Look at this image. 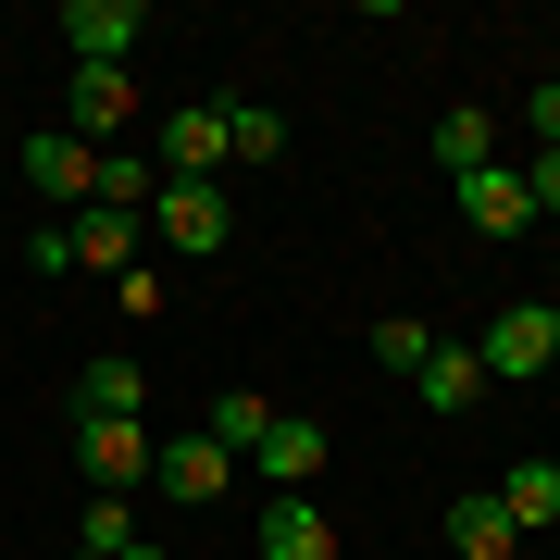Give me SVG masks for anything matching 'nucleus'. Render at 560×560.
Segmentation results:
<instances>
[{
	"instance_id": "f8f14e48",
	"label": "nucleus",
	"mask_w": 560,
	"mask_h": 560,
	"mask_svg": "<svg viewBox=\"0 0 560 560\" xmlns=\"http://www.w3.org/2000/svg\"><path fill=\"white\" fill-rule=\"evenodd\" d=\"M75 423H150V374H138L125 349H101V361L75 374Z\"/></svg>"
},
{
	"instance_id": "412c9836",
	"label": "nucleus",
	"mask_w": 560,
	"mask_h": 560,
	"mask_svg": "<svg viewBox=\"0 0 560 560\" xmlns=\"http://www.w3.org/2000/svg\"><path fill=\"white\" fill-rule=\"evenodd\" d=\"M25 275H50V287L75 275V224H25Z\"/></svg>"
},
{
	"instance_id": "a211bd4d",
	"label": "nucleus",
	"mask_w": 560,
	"mask_h": 560,
	"mask_svg": "<svg viewBox=\"0 0 560 560\" xmlns=\"http://www.w3.org/2000/svg\"><path fill=\"white\" fill-rule=\"evenodd\" d=\"M523 536H511V511L499 499H486V486H474V499H448V560H511Z\"/></svg>"
},
{
	"instance_id": "f257e3e1",
	"label": "nucleus",
	"mask_w": 560,
	"mask_h": 560,
	"mask_svg": "<svg viewBox=\"0 0 560 560\" xmlns=\"http://www.w3.org/2000/svg\"><path fill=\"white\" fill-rule=\"evenodd\" d=\"M474 361H486V386H536L560 361V300H499L486 337H474Z\"/></svg>"
},
{
	"instance_id": "7ed1b4c3",
	"label": "nucleus",
	"mask_w": 560,
	"mask_h": 560,
	"mask_svg": "<svg viewBox=\"0 0 560 560\" xmlns=\"http://www.w3.org/2000/svg\"><path fill=\"white\" fill-rule=\"evenodd\" d=\"M13 175L50 200V224H75L88 200H101V150H88V138H62V125H38V138L13 150Z\"/></svg>"
},
{
	"instance_id": "ddd939ff",
	"label": "nucleus",
	"mask_w": 560,
	"mask_h": 560,
	"mask_svg": "<svg viewBox=\"0 0 560 560\" xmlns=\"http://www.w3.org/2000/svg\"><path fill=\"white\" fill-rule=\"evenodd\" d=\"M460 224H474V237H523V224H536V187H523L511 162H486V175H460Z\"/></svg>"
},
{
	"instance_id": "0eeeda50",
	"label": "nucleus",
	"mask_w": 560,
	"mask_h": 560,
	"mask_svg": "<svg viewBox=\"0 0 560 560\" xmlns=\"http://www.w3.org/2000/svg\"><path fill=\"white\" fill-rule=\"evenodd\" d=\"M224 486H237V460H224L212 436H162V448H150V499H162V511H212Z\"/></svg>"
},
{
	"instance_id": "39448f33",
	"label": "nucleus",
	"mask_w": 560,
	"mask_h": 560,
	"mask_svg": "<svg viewBox=\"0 0 560 560\" xmlns=\"http://www.w3.org/2000/svg\"><path fill=\"white\" fill-rule=\"evenodd\" d=\"M125 125H138V75H125V62H75V88H62V138L113 150Z\"/></svg>"
},
{
	"instance_id": "5701e85b",
	"label": "nucleus",
	"mask_w": 560,
	"mask_h": 560,
	"mask_svg": "<svg viewBox=\"0 0 560 560\" xmlns=\"http://www.w3.org/2000/svg\"><path fill=\"white\" fill-rule=\"evenodd\" d=\"M113 312H138V324L162 312V261H138V275H113Z\"/></svg>"
},
{
	"instance_id": "a878e982",
	"label": "nucleus",
	"mask_w": 560,
	"mask_h": 560,
	"mask_svg": "<svg viewBox=\"0 0 560 560\" xmlns=\"http://www.w3.org/2000/svg\"><path fill=\"white\" fill-rule=\"evenodd\" d=\"M75 560H113V548H75Z\"/></svg>"
},
{
	"instance_id": "b1692460",
	"label": "nucleus",
	"mask_w": 560,
	"mask_h": 560,
	"mask_svg": "<svg viewBox=\"0 0 560 560\" xmlns=\"http://www.w3.org/2000/svg\"><path fill=\"white\" fill-rule=\"evenodd\" d=\"M523 187H536V224L560 212V150H536V162H523Z\"/></svg>"
},
{
	"instance_id": "f3484780",
	"label": "nucleus",
	"mask_w": 560,
	"mask_h": 560,
	"mask_svg": "<svg viewBox=\"0 0 560 560\" xmlns=\"http://www.w3.org/2000/svg\"><path fill=\"white\" fill-rule=\"evenodd\" d=\"M261 560H337L324 499H261Z\"/></svg>"
},
{
	"instance_id": "20e7f679",
	"label": "nucleus",
	"mask_w": 560,
	"mask_h": 560,
	"mask_svg": "<svg viewBox=\"0 0 560 560\" xmlns=\"http://www.w3.org/2000/svg\"><path fill=\"white\" fill-rule=\"evenodd\" d=\"M162 175H175V187H212L224 175V162H237V138H224V101H175V113H162Z\"/></svg>"
},
{
	"instance_id": "9d476101",
	"label": "nucleus",
	"mask_w": 560,
	"mask_h": 560,
	"mask_svg": "<svg viewBox=\"0 0 560 560\" xmlns=\"http://www.w3.org/2000/svg\"><path fill=\"white\" fill-rule=\"evenodd\" d=\"M150 38V0H62V50L75 62H125Z\"/></svg>"
},
{
	"instance_id": "4be33fe9",
	"label": "nucleus",
	"mask_w": 560,
	"mask_h": 560,
	"mask_svg": "<svg viewBox=\"0 0 560 560\" xmlns=\"http://www.w3.org/2000/svg\"><path fill=\"white\" fill-rule=\"evenodd\" d=\"M523 138H536V150H560V88H548V75L523 88Z\"/></svg>"
},
{
	"instance_id": "6ab92c4d",
	"label": "nucleus",
	"mask_w": 560,
	"mask_h": 560,
	"mask_svg": "<svg viewBox=\"0 0 560 560\" xmlns=\"http://www.w3.org/2000/svg\"><path fill=\"white\" fill-rule=\"evenodd\" d=\"M224 138H237V162H287V113L275 101H224Z\"/></svg>"
},
{
	"instance_id": "4468645a",
	"label": "nucleus",
	"mask_w": 560,
	"mask_h": 560,
	"mask_svg": "<svg viewBox=\"0 0 560 560\" xmlns=\"http://www.w3.org/2000/svg\"><path fill=\"white\" fill-rule=\"evenodd\" d=\"M423 150H436V175H448V187H460V175H486V162H499V113H486V101H448Z\"/></svg>"
},
{
	"instance_id": "393cba45",
	"label": "nucleus",
	"mask_w": 560,
	"mask_h": 560,
	"mask_svg": "<svg viewBox=\"0 0 560 560\" xmlns=\"http://www.w3.org/2000/svg\"><path fill=\"white\" fill-rule=\"evenodd\" d=\"M113 560H175V548H162V536H150V523H138V536H125V548H113Z\"/></svg>"
},
{
	"instance_id": "6e6552de",
	"label": "nucleus",
	"mask_w": 560,
	"mask_h": 560,
	"mask_svg": "<svg viewBox=\"0 0 560 560\" xmlns=\"http://www.w3.org/2000/svg\"><path fill=\"white\" fill-rule=\"evenodd\" d=\"M324 448H337V436H324L312 411H275V436L249 448V474L275 486V499H312V486H324Z\"/></svg>"
},
{
	"instance_id": "dca6fc26",
	"label": "nucleus",
	"mask_w": 560,
	"mask_h": 560,
	"mask_svg": "<svg viewBox=\"0 0 560 560\" xmlns=\"http://www.w3.org/2000/svg\"><path fill=\"white\" fill-rule=\"evenodd\" d=\"M200 436H212L224 460H249L261 436H275V399H261V386H212V399H200Z\"/></svg>"
},
{
	"instance_id": "9b49d317",
	"label": "nucleus",
	"mask_w": 560,
	"mask_h": 560,
	"mask_svg": "<svg viewBox=\"0 0 560 560\" xmlns=\"http://www.w3.org/2000/svg\"><path fill=\"white\" fill-rule=\"evenodd\" d=\"M486 499L511 511V536H560V460H548V448H523L511 474L486 486Z\"/></svg>"
},
{
	"instance_id": "2eb2a0df",
	"label": "nucleus",
	"mask_w": 560,
	"mask_h": 560,
	"mask_svg": "<svg viewBox=\"0 0 560 560\" xmlns=\"http://www.w3.org/2000/svg\"><path fill=\"white\" fill-rule=\"evenodd\" d=\"M138 249H150V224L138 212H75V275H138Z\"/></svg>"
},
{
	"instance_id": "423d86ee",
	"label": "nucleus",
	"mask_w": 560,
	"mask_h": 560,
	"mask_svg": "<svg viewBox=\"0 0 560 560\" xmlns=\"http://www.w3.org/2000/svg\"><path fill=\"white\" fill-rule=\"evenodd\" d=\"M150 423H75V474H88V499H138L150 486Z\"/></svg>"
},
{
	"instance_id": "bb28decb",
	"label": "nucleus",
	"mask_w": 560,
	"mask_h": 560,
	"mask_svg": "<svg viewBox=\"0 0 560 560\" xmlns=\"http://www.w3.org/2000/svg\"><path fill=\"white\" fill-rule=\"evenodd\" d=\"M511 560H536V548H511Z\"/></svg>"
},
{
	"instance_id": "1a4fd4ad",
	"label": "nucleus",
	"mask_w": 560,
	"mask_h": 560,
	"mask_svg": "<svg viewBox=\"0 0 560 560\" xmlns=\"http://www.w3.org/2000/svg\"><path fill=\"white\" fill-rule=\"evenodd\" d=\"M411 399L436 411V423H474V411H486V361H474V337H436V349H423V361H411Z\"/></svg>"
},
{
	"instance_id": "f03ea898",
	"label": "nucleus",
	"mask_w": 560,
	"mask_h": 560,
	"mask_svg": "<svg viewBox=\"0 0 560 560\" xmlns=\"http://www.w3.org/2000/svg\"><path fill=\"white\" fill-rule=\"evenodd\" d=\"M150 249L224 261V249H237V200H224V187H175V175H162V187H150Z\"/></svg>"
},
{
	"instance_id": "aec40b11",
	"label": "nucleus",
	"mask_w": 560,
	"mask_h": 560,
	"mask_svg": "<svg viewBox=\"0 0 560 560\" xmlns=\"http://www.w3.org/2000/svg\"><path fill=\"white\" fill-rule=\"evenodd\" d=\"M423 349H436V337H423L411 312H386V324H374V361H386V374H399V386H411V361H423Z\"/></svg>"
}]
</instances>
